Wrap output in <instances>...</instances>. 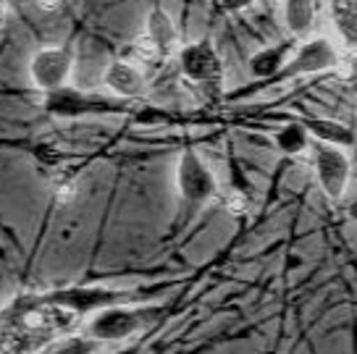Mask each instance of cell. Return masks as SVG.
I'll use <instances>...</instances> for the list:
<instances>
[{
    "label": "cell",
    "instance_id": "obj_1",
    "mask_svg": "<svg viewBox=\"0 0 357 354\" xmlns=\"http://www.w3.org/2000/svg\"><path fill=\"white\" fill-rule=\"evenodd\" d=\"M176 187L178 197L184 202V218H192L195 213L205 208L218 194V181L195 150H184L178 157Z\"/></svg>",
    "mask_w": 357,
    "mask_h": 354
},
{
    "label": "cell",
    "instance_id": "obj_2",
    "mask_svg": "<svg viewBox=\"0 0 357 354\" xmlns=\"http://www.w3.org/2000/svg\"><path fill=\"white\" fill-rule=\"evenodd\" d=\"M121 299H126V291L108 286H68L50 291L45 297H37V305H47V307H58L71 315H89V312H100L105 307L119 305Z\"/></svg>",
    "mask_w": 357,
    "mask_h": 354
},
{
    "label": "cell",
    "instance_id": "obj_3",
    "mask_svg": "<svg viewBox=\"0 0 357 354\" xmlns=\"http://www.w3.org/2000/svg\"><path fill=\"white\" fill-rule=\"evenodd\" d=\"M312 155H315V174H318V184L324 189V194L331 202H342L349 187V176H352V160L342 147L326 142L312 144Z\"/></svg>",
    "mask_w": 357,
    "mask_h": 354
},
{
    "label": "cell",
    "instance_id": "obj_4",
    "mask_svg": "<svg viewBox=\"0 0 357 354\" xmlns=\"http://www.w3.org/2000/svg\"><path fill=\"white\" fill-rule=\"evenodd\" d=\"M71 68H74V50L68 45H50V47H40L32 56L29 77L34 87L47 95L53 89L66 87Z\"/></svg>",
    "mask_w": 357,
    "mask_h": 354
},
{
    "label": "cell",
    "instance_id": "obj_5",
    "mask_svg": "<svg viewBox=\"0 0 357 354\" xmlns=\"http://www.w3.org/2000/svg\"><path fill=\"white\" fill-rule=\"evenodd\" d=\"M147 323L142 310H126V307H105L100 312H92V318L84 323V336L95 341H123L139 331Z\"/></svg>",
    "mask_w": 357,
    "mask_h": 354
},
{
    "label": "cell",
    "instance_id": "obj_6",
    "mask_svg": "<svg viewBox=\"0 0 357 354\" xmlns=\"http://www.w3.org/2000/svg\"><path fill=\"white\" fill-rule=\"evenodd\" d=\"M339 66V50L328 37H315L307 40L300 50L284 61L279 77L291 79V77H307V74H321V71H331Z\"/></svg>",
    "mask_w": 357,
    "mask_h": 354
},
{
    "label": "cell",
    "instance_id": "obj_7",
    "mask_svg": "<svg viewBox=\"0 0 357 354\" xmlns=\"http://www.w3.org/2000/svg\"><path fill=\"white\" fill-rule=\"evenodd\" d=\"M178 63H181L184 77L195 82V84L213 87V84H218L223 79L221 58H218V53H215V47L211 43H195L181 47Z\"/></svg>",
    "mask_w": 357,
    "mask_h": 354
},
{
    "label": "cell",
    "instance_id": "obj_8",
    "mask_svg": "<svg viewBox=\"0 0 357 354\" xmlns=\"http://www.w3.org/2000/svg\"><path fill=\"white\" fill-rule=\"evenodd\" d=\"M102 84L119 98H137L145 92V74L129 61H111L102 71Z\"/></svg>",
    "mask_w": 357,
    "mask_h": 354
},
{
    "label": "cell",
    "instance_id": "obj_9",
    "mask_svg": "<svg viewBox=\"0 0 357 354\" xmlns=\"http://www.w3.org/2000/svg\"><path fill=\"white\" fill-rule=\"evenodd\" d=\"M145 34L147 40L155 45L160 58H171L178 50V32L174 22H171V16L163 8H153V11L147 13Z\"/></svg>",
    "mask_w": 357,
    "mask_h": 354
},
{
    "label": "cell",
    "instance_id": "obj_10",
    "mask_svg": "<svg viewBox=\"0 0 357 354\" xmlns=\"http://www.w3.org/2000/svg\"><path fill=\"white\" fill-rule=\"evenodd\" d=\"M45 108L56 116H82V113H89L98 108V102L87 95H82L77 89H53L45 95Z\"/></svg>",
    "mask_w": 357,
    "mask_h": 354
},
{
    "label": "cell",
    "instance_id": "obj_11",
    "mask_svg": "<svg viewBox=\"0 0 357 354\" xmlns=\"http://www.w3.org/2000/svg\"><path fill=\"white\" fill-rule=\"evenodd\" d=\"M310 137H315V142H326V144H334V147H349L355 142L352 137V129H347L344 123L331 121V118H305L302 123Z\"/></svg>",
    "mask_w": 357,
    "mask_h": 354
},
{
    "label": "cell",
    "instance_id": "obj_12",
    "mask_svg": "<svg viewBox=\"0 0 357 354\" xmlns=\"http://www.w3.org/2000/svg\"><path fill=\"white\" fill-rule=\"evenodd\" d=\"M284 22L294 37L307 34L315 22V0H284Z\"/></svg>",
    "mask_w": 357,
    "mask_h": 354
},
{
    "label": "cell",
    "instance_id": "obj_13",
    "mask_svg": "<svg viewBox=\"0 0 357 354\" xmlns=\"http://www.w3.org/2000/svg\"><path fill=\"white\" fill-rule=\"evenodd\" d=\"M334 24L342 40L357 47V0H334Z\"/></svg>",
    "mask_w": 357,
    "mask_h": 354
},
{
    "label": "cell",
    "instance_id": "obj_14",
    "mask_svg": "<svg viewBox=\"0 0 357 354\" xmlns=\"http://www.w3.org/2000/svg\"><path fill=\"white\" fill-rule=\"evenodd\" d=\"M276 144H279L281 153H287V155H300L310 144V134H307V129L302 123H287L276 134Z\"/></svg>",
    "mask_w": 357,
    "mask_h": 354
},
{
    "label": "cell",
    "instance_id": "obj_15",
    "mask_svg": "<svg viewBox=\"0 0 357 354\" xmlns=\"http://www.w3.org/2000/svg\"><path fill=\"white\" fill-rule=\"evenodd\" d=\"M284 66V50L281 47H268L250 58V71L255 77H273Z\"/></svg>",
    "mask_w": 357,
    "mask_h": 354
},
{
    "label": "cell",
    "instance_id": "obj_16",
    "mask_svg": "<svg viewBox=\"0 0 357 354\" xmlns=\"http://www.w3.org/2000/svg\"><path fill=\"white\" fill-rule=\"evenodd\" d=\"M98 352V341L89 336H66L63 341L56 344V349L50 354H95Z\"/></svg>",
    "mask_w": 357,
    "mask_h": 354
},
{
    "label": "cell",
    "instance_id": "obj_17",
    "mask_svg": "<svg viewBox=\"0 0 357 354\" xmlns=\"http://www.w3.org/2000/svg\"><path fill=\"white\" fill-rule=\"evenodd\" d=\"M134 56L139 58V61H145V63H155V61H160L155 45L147 40V34H142V37L134 40Z\"/></svg>",
    "mask_w": 357,
    "mask_h": 354
},
{
    "label": "cell",
    "instance_id": "obj_18",
    "mask_svg": "<svg viewBox=\"0 0 357 354\" xmlns=\"http://www.w3.org/2000/svg\"><path fill=\"white\" fill-rule=\"evenodd\" d=\"M255 0H218L223 11H242V8H250Z\"/></svg>",
    "mask_w": 357,
    "mask_h": 354
},
{
    "label": "cell",
    "instance_id": "obj_19",
    "mask_svg": "<svg viewBox=\"0 0 357 354\" xmlns=\"http://www.w3.org/2000/svg\"><path fill=\"white\" fill-rule=\"evenodd\" d=\"M61 3H63V0H34V6H37L40 11H45V13L58 11V8H61Z\"/></svg>",
    "mask_w": 357,
    "mask_h": 354
},
{
    "label": "cell",
    "instance_id": "obj_20",
    "mask_svg": "<svg viewBox=\"0 0 357 354\" xmlns=\"http://www.w3.org/2000/svg\"><path fill=\"white\" fill-rule=\"evenodd\" d=\"M245 205H247V202H245V197H242V194H234V197H231V210H234V213H242V210H245Z\"/></svg>",
    "mask_w": 357,
    "mask_h": 354
},
{
    "label": "cell",
    "instance_id": "obj_21",
    "mask_svg": "<svg viewBox=\"0 0 357 354\" xmlns=\"http://www.w3.org/2000/svg\"><path fill=\"white\" fill-rule=\"evenodd\" d=\"M6 24V3H0V26Z\"/></svg>",
    "mask_w": 357,
    "mask_h": 354
}]
</instances>
